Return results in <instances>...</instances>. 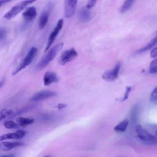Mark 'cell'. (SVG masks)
I'll return each mask as SVG.
<instances>
[{"label": "cell", "instance_id": "52a82bcc", "mask_svg": "<svg viewBox=\"0 0 157 157\" xmlns=\"http://www.w3.org/2000/svg\"><path fill=\"white\" fill-rule=\"evenodd\" d=\"M78 55L77 52L74 48L64 50L61 55L58 59V63L61 65H64L66 63L73 60Z\"/></svg>", "mask_w": 157, "mask_h": 157}, {"label": "cell", "instance_id": "1f68e13d", "mask_svg": "<svg viewBox=\"0 0 157 157\" xmlns=\"http://www.w3.org/2000/svg\"><path fill=\"white\" fill-rule=\"evenodd\" d=\"M43 157H52V156H51V155H45V156H43Z\"/></svg>", "mask_w": 157, "mask_h": 157}, {"label": "cell", "instance_id": "e0dca14e", "mask_svg": "<svg viewBox=\"0 0 157 157\" xmlns=\"http://www.w3.org/2000/svg\"><path fill=\"white\" fill-rule=\"evenodd\" d=\"M139 104H136L133 105L131 110V113H130V118H131V121L132 124L136 123L137 122V118H138V115H139Z\"/></svg>", "mask_w": 157, "mask_h": 157}, {"label": "cell", "instance_id": "83f0119b", "mask_svg": "<svg viewBox=\"0 0 157 157\" xmlns=\"http://www.w3.org/2000/svg\"><path fill=\"white\" fill-rule=\"evenodd\" d=\"M156 56H157V53H156V48H154L153 49H152V50L150 52V56L154 59L156 58Z\"/></svg>", "mask_w": 157, "mask_h": 157}, {"label": "cell", "instance_id": "8992f818", "mask_svg": "<svg viewBox=\"0 0 157 157\" xmlns=\"http://www.w3.org/2000/svg\"><path fill=\"white\" fill-rule=\"evenodd\" d=\"M63 26V20L62 18H61L58 21L55 28L53 29L52 32L50 33V34L48 38V41H47L46 47L45 49V52H47L50 49V47L52 46V45L53 44V42L55 41L56 37H57L58 34H59L61 29H62Z\"/></svg>", "mask_w": 157, "mask_h": 157}, {"label": "cell", "instance_id": "d6a6232c", "mask_svg": "<svg viewBox=\"0 0 157 157\" xmlns=\"http://www.w3.org/2000/svg\"><path fill=\"white\" fill-rule=\"evenodd\" d=\"M1 83L0 82V87H1Z\"/></svg>", "mask_w": 157, "mask_h": 157}, {"label": "cell", "instance_id": "277c9868", "mask_svg": "<svg viewBox=\"0 0 157 157\" xmlns=\"http://www.w3.org/2000/svg\"><path fill=\"white\" fill-rule=\"evenodd\" d=\"M37 48L35 47H32L28 51V53L26 54V56L24 58V59H23V61H21L20 64L19 65V66L13 72V75L17 74L20 71H21V70H23V69H25V67L28 66L31 63L33 60L34 59V58L37 53Z\"/></svg>", "mask_w": 157, "mask_h": 157}, {"label": "cell", "instance_id": "44dd1931", "mask_svg": "<svg viewBox=\"0 0 157 157\" xmlns=\"http://www.w3.org/2000/svg\"><path fill=\"white\" fill-rule=\"evenodd\" d=\"M13 114V110L9 109H3L0 110V121L5 118L9 117Z\"/></svg>", "mask_w": 157, "mask_h": 157}, {"label": "cell", "instance_id": "7402d4cb", "mask_svg": "<svg viewBox=\"0 0 157 157\" xmlns=\"http://www.w3.org/2000/svg\"><path fill=\"white\" fill-rule=\"evenodd\" d=\"M4 126L7 129H15V128H17L18 127V124L12 121V120H7L4 123Z\"/></svg>", "mask_w": 157, "mask_h": 157}, {"label": "cell", "instance_id": "5bb4252c", "mask_svg": "<svg viewBox=\"0 0 157 157\" xmlns=\"http://www.w3.org/2000/svg\"><path fill=\"white\" fill-rule=\"evenodd\" d=\"M23 145V144L20 142H2L0 144V149L4 151H9Z\"/></svg>", "mask_w": 157, "mask_h": 157}, {"label": "cell", "instance_id": "ba28073f", "mask_svg": "<svg viewBox=\"0 0 157 157\" xmlns=\"http://www.w3.org/2000/svg\"><path fill=\"white\" fill-rule=\"evenodd\" d=\"M56 95V93L51 90H41L37 93H36L31 98L30 101L33 102H37L40 101H43L45 99H49L52 97L55 96Z\"/></svg>", "mask_w": 157, "mask_h": 157}, {"label": "cell", "instance_id": "f1b7e54d", "mask_svg": "<svg viewBox=\"0 0 157 157\" xmlns=\"http://www.w3.org/2000/svg\"><path fill=\"white\" fill-rule=\"evenodd\" d=\"M66 107H67V104H64V103H59L56 106V108L58 109V110H61L64 108H65Z\"/></svg>", "mask_w": 157, "mask_h": 157}, {"label": "cell", "instance_id": "6da1fadb", "mask_svg": "<svg viewBox=\"0 0 157 157\" xmlns=\"http://www.w3.org/2000/svg\"><path fill=\"white\" fill-rule=\"evenodd\" d=\"M63 47V43H59L50 48L47 53L43 56L40 61L39 62L37 66V68L39 70L42 69L47 67L50 62L57 56L58 53L61 50Z\"/></svg>", "mask_w": 157, "mask_h": 157}, {"label": "cell", "instance_id": "5b68a950", "mask_svg": "<svg viewBox=\"0 0 157 157\" xmlns=\"http://www.w3.org/2000/svg\"><path fill=\"white\" fill-rule=\"evenodd\" d=\"M120 68H121V63L120 62H117L115 64L113 68H112L111 70H109L104 72L102 74V78L107 82H110L116 80L118 77Z\"/></svg>", "mask_w": 157, "mask_h": 157}, {"label": "cell", "instance_id": "d6986e66", "mask_svg": "<svg viewBox=\"0 0 157 157\" xmlns=\"http://www.w3.org/2000/svg\"><path fill=\"white\" fill-rule=\"evenodd\" d=\"M128 126V120L125 119L122 121L120 122L114 127V131L117 132H124Z\"/></svg>", "mask_w": 157, "mask_h": 157}, {"label": "cell", "instance_id": "484cf974", "mask_svg": "<svg viewBox=\"0 0 157 157\" xmlns=\"http://www.w3.org/2000/svg\"><path fill=\"white\" fill-rule=\"evenodd\" d=\"M7 36V31L4 28H0V42L4 40Z\"/></svg>", "mask_w": 157, "mask_h": 157}, {"label": "cell", "instance_id": "3957f363", "mask_svg": "<svg viewBox=\"0 0 157 157\" xmlns=\"http://www.w3.org/2000/svg\"><path fill=\"white\" fill-rule=\"evenodd\" d=\"M34 2L35 1L28 0V1H23L17 3L4 15L3 18H5L6 20H10L13 18L17 15H18L20 12L23 11V9H25L28 5H30L31 4Z\"/></svg>", "mask_w": 157, "mask_h": 157}, {"label": "cell", "instance_id": "9c48e42d", "mask_svg": "<svg viewBox=\"0 0 157 157\" xmlns=\"http://www.w3.org/2000/svg\"><path fill=\"white\" fill-rule=\"evenodd\" d=\"M77 1L75 0H66L64 1V15L66 18H71L75 12Z\"/></svg>", "mask_w": 157, "mask_h": 157}, {"label": "cell", "instance_id": "7a4b0ae2", "mask_svg": "<svg viewBox=\"0 0 157 157\" xmlns=\"http://www.w3.org/2000/svg\"><path fill=\"white\" fill-rule=\"evenodd\" d=\"M135 131L139 139L144 144L146 145H155L156 144V137L144 128L141 125H136Z\"/></svg>", "mask_w": 157, "mask_h": 157}, {"label": "cell", "instance_id": "30bf717a", "mask_svg": "<svg viewBox=\"0 0 157 157\" xmlns=\"http://www.w3.org/2000/svg\"><path fill=\"white\" fill-rule=\"evenodd\" d=\"M26 132L23 130H18L15 132L5 134L0 136V141L7 139H19L25 136Z\"/></svg>", "mask_w": 157, "mask_h": 157}, {"label": "cell", "instance_id": "d4e9b609", "mask_svg": "<svg viewBox=\"0 0 157 157\" xmlns=\"http://www.w3.org/2000/svg\"><path fill=\"white\" fill-rule=\"evenodd\" d=\"M157 99V92H156V87L154 88V90L151 91L150 96V101L156 102Z\"/></svg>", "mask_w": 157, "mask_h": 157}, {"label": "cell", "instance_id": "4fadbf2b", "mask_svg": "<svg viewBox=\"0 0 157 157\" xmlns=\"http://www.w3.org/2000/svg\"><path fill=\"white\" fill-rule=\"evenodd\" d=\"M51 9L52 7H50V6H49L47 7V9L44 10L42 12L39 20V28L40 29H42L43 28H44V27L47 25L50 15V10H51Z\"/></svg>", "mask_w": 157, "mask_h": 157}, {"label": "cell", "instance_id": "2e32d148", "mask_svg": "<svg viewBox=\"0 0 157 157\" xmlns=\"http://www.w3.org/2000/svg\"><path fill=\"white\" fill-rule=\"evenodd\" d=\"M91 18L90 12L86 8H82L79 12L78 19L81 22H87Z\"/></svg>", "mask_w": 157, "mask_h": 157}, {"label": "cell", "instance_id": "7c38bea8", "mask_svg": "<svg viewBox=\"0 0 157 157\" xmlns=\"http://www.w3.org/2000/svg\"><path fill=\"white\" fill-rule=\"evenodd\" d=\"M37 15V13L36 11V9L34 6L26 8V10L22 13V16L24 20L27 22L33 20L36 17Z\"/></svg>", "mask_w": 157, "mask_h": 157}, {"label": "cell", "instance_id": "8fae6325", "mask_svg": "<svg viewBox=\"0 0 157 157\" xmlns=\"http://www.w3.org/2000/svg\"><path fill=\"white\" fill-rule=\"evenodd\" d=\"M59 81V77L57 74L52 71H47L45 73L43 78L44 85L48 86L53 83H56Z\"/></svg>", "mask_w": 157, "mask_h": 157}, {"label": "cell", "instance_id": "ac0fdd59", "mask_svg": "<svg viewBox=\"0 0 157 157\" xmlns=\"http://www.w3.org/2000/svg\"><path fill=\"white\" fill-rule=\"evenodd\" d=\"M156 37H155L150 42H149L147 44H146L144 47L139 48L138 50L136 51V53H141L145 52L150 49H151L156 44Z\"/></svg>", "mask_w": 157, "mask_h": 157}, {"label": "cell", "instance_id": "cb8c5ba5", "mask_svg": "<svg viewBox=\"0 0 157 157\" xmlns=\"http://www.w3.org/2000/svg\"><path fill=\"white\" fill-rule=\"evenodd\" d=\"M132 86H127V87L126 88V90H125V92H124V96H123V98L120 100V101L121 102H124V101H125L126 99H128V98H129V93H130L131 91L132 90Z\"/></svg>", "mask_w": 157, "mask_h": 157}, {"label": "cell", "instance_id": "ffe728a7", "mask_svg": "<svg viewBox=\"0 0 157 157\" xmlns=\"http://www.w3.org/2000/svg\"><path fill=\"white\" fill-rule=\"evenodd\" d=\"M134 3L133 1H130V0H126L125 1L122 6L120 7V11L121 13H126L129 10V9L131 8V7L132 6V4Z\"/></svg>", "mask_w": 157, "mask_h": 157}, {"label": "cell", "instance_id": "4dcf8cb0", "mask_svg": "<svg viewBox=\"0 0 157 157\" xmlns=\"http://www.w3.org/2000/svg\"><path fill=\"white\" fill-rule=\"evenodd\" d=\"M14 155L13 154H9V155H4V156H0V157H14Z\"/></svg>", "mask_w": 157, "mask_h": 157}, {"label": "cell", "instance_id": "603a6c76", "mask_svg": "<svg viewBox=\"0 0 157 157\" xmlns=\"http://www.w3.org/2000/svg\"><path fill=\"white\" fill-rule=\"evenodd\" d=\"M156 64H157V60L156 58L154 59L150 64L149 67V72L150 74H156L157 72V67H156Z\"/></svg>", "mask_w": 157, "mask_h": 157}, {"label": "cell", "instance_id": "4316f807", "mask_svg": "<svg viewBox=\"0 0 157 157\" xmlns=\"http://www.w3.org/2000/svg\"><path fill=\"white\" fill-rule=\"evenodd\" d=\"M96 2V1H95V0L88 1L86 2V7H85V8L87 9H88V10L90 9H91V8H93V7L94 6Z\"/></svg>", "mask_w": 157, "mask_h": 157}, {"label": "cell", "instance_id": "f546056e", "mask_svg": "<svg viewBox=\"0 0 157 157\" xmlns=\"http://www.w3.org/2000/svg\"><path fill=\"white\" fill-rule=\"evenodd\" d=\"M10 2V1H7V0H1V1H0V7L2 6H3L4 4H6V3H7V2Z\"/></svg>", "mask_w": 157, "mask_h": 157}, {"label": "cell", "instance_id": "9a60e30c", "mask_svg": "<svg viewBox=\"0 0 157 157\" xmlns=\"http://www.w3.org/2000/svg\"><path fill=\"white\" fill-rule=\"evenodd\" d=\"M17 124L20 126H25L34 123V119L32 117H20L16 119Z\"/></svg>", "mask_w": 157, "mask_h": 157}]
</instances>
